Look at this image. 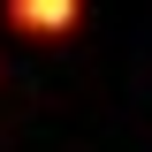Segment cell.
Masks as SVG:
<instances>
[{
    "label": "cell",
    "mask_w": 152,
    "mask_h": 152,
    "mask_svg": "<svg viewBox=\"0 0 152 152\" xmlns=\"http://www.w3.org/2000/svg\"><path fill=\"white\" fill-rule=\"evenodd\" d=\"M0 23L15 38H38V46H53L84 23V0H0Z\"/></svg>",
    "instance_id": "6da1fadb"
}]
</instances>
